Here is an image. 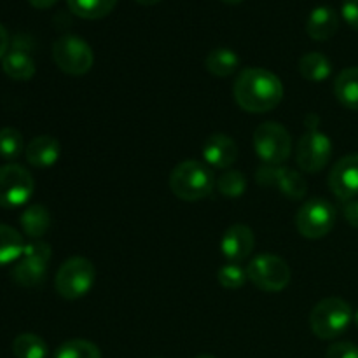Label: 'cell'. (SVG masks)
Listing matches in <instances>:
<instances>
[{
	"mask_svg": "<svg viewBox=\"0 0 358 358\" xmlns=\"http://www.w3.org/2000/svg\"><path fill=\"white\" fill-rule=\"evenodd\" d=\"M283 93L280 77L261 66L241 70L233 86L234 101L250 114H264L278 107Z\"/></svg>",
	"mask_w": 358,
	"mask_h": 358,
	"instance_id": "1",
	"label": "cell"
},
{
	"mask_svg": "<svg viewBox=\"0 0 358 358\" xmlns=\"http://www.w3.org/2000/svg\"><path fill=\"white\" fill-rule=\"evenodd\" d=\"M217 184L213 171L206 163L189 159L177 164L170 175V189L182 201H199L212 194Z\"/></svg>",
	"mask_w": 358,
	"mask_h": 358,
	"instance_id": "2",
	"label": "cell"
},
{
	"mask_svg": "<svg viewBox=\"0 0 358 358\" xmlns=\"http://www.w3.org/2000/svg\"><path fill=\"white\" fill-rule=\"evenodd\" d=\"M318 122H320V119L317 115H308V131L301 136L296 149L297 166L308 173L322 171L332 157V142L325 133L318 129Z\"/></svg>",
	"mask_w": 358,
	"mask_h": 358,
	"instance_id": "3",
	"label": "cell"
},
{
	"mask_svg": "<svg viewBox=\"0 0 358 358\" xmlns=\"http://www.w3.org/2000/svg\"><path fill=\"white\" fill-rule=\"evenodd\" d=\"M353 320L352 306L341 297H327L311 310V331L320 339H336L348 331Z\"/></svg>",
	"mask_w": 358,
	"mask_h": 358,
	"instance_id": "4",
	"label": "cell"
},
{
	"mask_svg": "<svg viewBox=\"0 0 358 358\" xmlns=\"http://www.w3.org/2000/svg\"><path fill=\"white\" fill-rule=\"evenodd\" d=\"M96 269L86 257H70L59 266L55 278V289L63 299L76 301L86 296L94 285Z\"/></svg>",
	"mask_w": 358,
	"mask_h": 358,
	"instance_id": "5",
	"label": "cell"
},
{
	"mask_svg": "<svg viewBox=\"0 0 358 358\" xmlns=\"http://www.w3.org/2000/svg\"><path fill=\"white\" fill-rule=\"evenodd\" d=\"M51 261V245L42 240H31L24 245L21 257L14 264V282L21 287H38L48 276V264Z\"/></svg>",
	"mask_w": 358,
	"mask_h": 358,
	"instance_id": "6",
	"label": "cell"
},
{
	"mask_svg": "<svg viewBox=\"0 0 358 358\" xmlns=\"http://www.w3.org/2000/svg\"><path fill=\"white\" fill-rule=\"evenodd\" d=\"M52 59L63 73L79 77L86 76L94 63L91 45L77 35H62L52 44Z\"/></svg>",
	"mask_w": 358,
	"mask_h": 358,
	"instance_id": "7",
	"label": "cell"
},
{
	"mask_svg": "<svg viewBox=\"0 0 358 358\" xmlns=\"http://www.w3.org/2000/svg\"><path fill=\"white\" fill-rule=\"evenodd\" d=\"M254 149L262 164L280 166L292 152V138L289 131L278 122H264L254 131Z\"/></svg>",
	"mask_w": 358,
	"mask_h": 358,
	"instance_id": "8",
	"label": "cell"
},
{
	"mask_svg": "<svg viewBox=\"0 0 358 358\" xmlns=\"http://www.w3.org/2000/svg\"><path fill=\"white\" fill-rule=\"evenodd\" d=\"M247 276L262 292H282L290 283L289 264L275 254H261L247 266Z\"/></svg>",
	"mask_w": 358,
	"mask_h": 358,
	"instance_id": "9",
	"label": "cell"
},
{
	"mask_svg": "<svg viewBox=\"0 0 358 358\" xmlns=\"http://www.w3.org/2000/svg\"><path fill=\"white\" fill-rule=\"evenodd\" d=\"M336 224V208L324 198L308 199L296 215V227L301 236L318 240L327 236Z\"/></svg>",
	"mask_w": 358,
	"mask_h": 358,
	"instance_id": "10",
	"label": "cell"
},
{
	"mask_svg": "<svg viewBox=\"0 0 358 358\" xmlns=\"http://www.w3.org/2000/svg\"><path fill=\"white\" fill-rule=\"evenodd\" d=\"M34 177L20 164L0 166V206L17 208L23 206L34 194Z\"/></svg>",
	"mask_w": 358,
	"mask_h": 358,
	"instance_id": "11",
	"label": "cell"
},
{
	"mask_svg": "<svg viewBox=\"0 0 358 358\" xmlns=\"http://www.w3.org/2000/svg\"><path fill=\"white\" fill-rule=\"evenodd\" d=\"M255 180H257L259 185L276 189L285 198L294 199V201L303 199L308 192V184L303 175L299 171L292 170V168L283 166V164H280V166L262 164L257 173H255Z\"/></svg>",
	"mask_w": 358,
	"mask_h": 358,
	"instance_id": "12",
	"label": "cell"
},
{
	"mask_svg": "<svg viewBox=\"0 0 358 358\" xmlns=\"http://www.w3.org/2000/svg\"><path fill=\"white\" fill-rule=\"evenodd\" d=\"M329 189L341 201H352L358 196V154H348L332 166Z\"/></svg>",
	"mask_w": 358,
	"mask_h": 358,
	"instance_id": "13",
	"label": "cell"
},
{
	"mask_svg": "<svg viewBox=\"0 0 358 358\" xmlns=\"http://www.w3.org/2000/svg\"><path fill=\"white\" fill-rule=\"evenodd\" d=\"M254 247V231L245 224H233L220 240V250H222L224 257L229 262H236V264L250 257Z\"/></svg>",
	"mask_w": 358,
	"mask_h": 358,
	"instance_id": "14",
	"label": "cell"
},
{
	"mask_svg": "<svg viewBox=\"0 0 358 358\" xmlns=\"http://www.w3.org/2000/svg\"><path fill=\"white\" fill-rule=\"evenodd\" d=\"M203 159L210 166L227 170L238 159L236 142L224 133H215V135L208 136V140L203 145Z\"/></svg>",
	"mask_w": 358,
	"mask_h": 358,
	"instance_id": "15",
	"label": "cell"
},
{
	"mask_svg": "<svg viewBox=\"0 0 358 358\" xmlns=\"http://www.w3.org/2000/svg\"><path fill=\"white\" fill-rule=\"evenodd\" d=\"M59 154H62V145L55 136L49 135L35 136L24 147L28 164L34 168H41V170L55 166L59 159Z\"/></svg>",
	"mask_w": 358,
	"mask_h": 358,
	"instance_id": "16",
	"label": "cell"
},
{
	"mask_svg": "<svg viewBox=\"0 0 358 358\" xmlns=\"http://www.w3.org/2000/svg\"><path fill=\"white\" fill-rule=\"evenodd\" d=\"M339 30V16L332 7L318 6L310 13L306 21V34L313 41L324 42L334 37Z\"/></svg>",
	"mask_w": 358,
	"mask_h": 358,
	"instance_id": "17",
	"label": "cell"
},
{
	"mask_svg": "<svg viewBox=\"0 0 358 358\" xmlns=\"http://www.w3.org/2000/svg\"><path fill=\"white\" fill-rule=\"evenodd\" d=\"M21 229L30 240H41L51 227V213L44 205H30L20 217Z\"/></svg>",
	"mask_w": 358,
	"mask_h": 358,
	"instance_id": "18",
	"label": "cell"
},
{
	"mask_svg": "<svg viewBox=\"0 0 358 358\" xmlns=\"http://www.w3.org/2000/svg\"><path fill=\"white\" fill-rule=\"evenodd\" d=\"M2 70L13 80H30L35 76V62L24 49H10L2 58Z\"/></svg>",
	"mask_w": 358,
	"mask_h": 358,
	"instance_id": "19",
	"label": "cell"
},
{
	"mask_svg": "<svg viewBox=\"0 0 358 358\" xmlns=\"http://www.w3.org/2000/svg\"><path fill=\"white\" fill-rule=\"evenodd\" d=\"M334 94L343 107L358 110V66L345 69L336 77Z\"/></svg>",
	"mask_w": 358,
	"mask_h": 358,
	"instance_id": "20",
	"label": "cell"
},
{
	"mask_svg": "<svg viewBox=\"0 0 358 358\" xmlns=\"http://www.w3.org/2000/svg\"><path fill=\"white\" fill-rule=\"evenodd\" d=\"M240 66V58L233 49L217 48L205 58V69L215 77H229Z\"/></svg>",
	"mask_w": 358,
	"mask_h": 358,
	"instance_id": "21",
	"label": "cell"
},
{
	"mask_svg": "<svg viewBox=\"0 0 358 358\" xmlns=\"http://www.w3.org/2000/svg\"><path fill=\"white\" fill-rule=\"evenodd\" d=\"M299 72L310 83H322V80L329 79L332 73V63L322 52H308L301 58L299 62Z\"/></svg>",
	"mask_w": 358,
	"mask_h": 358,
	"instance_id": "22",
	"label": "cell"
},
{
	"mask_svg": "<svg viewBox=\"0 0 358 358\" xmlns=\"http://www.w3.org/2000/svg\"><path fill=\"white\" fill-rule=\"evenodd\" d=\"M24 240L14 227L0 224V266L16 262L24 250Z\"/></svg>",
	"mask_w": 358,
	"mask_h": 358,
	"instance_id": "23",
	"label": "cell"
},
{
	"mask_svg": "<svg viewBox=\"0 0 358 358\" xmlns=\"http://www.w3.org/2000/svg\"><path fill=\"white\" fill-rule=\"evenodd\" d=\"M117 0H66V6L83 20H101L114 10Z\"/></svg>",
	"mask_w": 358,
	"mask_h": 358,
	"instance_id": "24",
	"label": "cell"
},
{
	"mask_svg": "<svg viewBox=\"0 0 358 358\" xmlns=\"http://www.w3.org/2000/svg\"><path fill=\"white\" fill-rule=\"evenodd\" d=\"M48 352L44 339L31 332L20 334L13 341V353L16 358H45Z\"/></svg>",
	"mask_w": 358,
	"mask_h": 358,
	"instance_id": "25",
	"label": "cell"
},
{
	"mask_svg": "<svg viewBox=\"0 0 358 358\" xmlns=\"http://www.w3.org/2000/svg\"><path fill=\"white\" fill-rule=\"evenodd\" d=\"M55 358H101V352L87 339H70L56 350Z\"/></svg>",
	"mask_w": 358,
	"mask_h": 358,
	"instance_id": "26",
	"label": "cell"
},
{
	"mask_svg": "<svg viewBox=\"0 0 358 358\" xmlns=\"http://www.w3.org/2000/svg\"><path fill=\"white\" fill-rule=\"evenodd\" d=\"M23 152L24 142L20 129L10 128V126L0 129V157H3V159H16Z\"/></svg>",
	"mask_w": 358,
	"mask_h": 358,
	"instance_id": "27",
	"label": "cell"
},
{
	"mask_svg": "<svg viewBox=\"0 0 358 358\" xmlns=\"http://www.w3.org/2000/svg\"><path fill=\"white\" fill-rule=\"evenodd\" d=\"M217 189L226 198H241L247 191V178L241 171L227 170L217 180Z\"/></svg>",
	"mask_w": 358,
	"mask_h": 358,
	"instance_id": "28",
	"label": "cell"
},
{
	"mask_svg": "<svg viewBox=\"0 0 358 358\" xmlns=\"http://www.w3.org/2000/svg\"><path fill=\"white\" fill-rule=\"evenodd\" d=\"M217 280H219V283L224 289H241L248 280L247 269H243L240 264H236V262H227L226 266H222V268L217 271Z\"/></svg>",
	"mask_w": 358,
	"mask_h": 358,
	"instance_id": "29",
	"label": "cell"
},
{
	"mask_svg": "<svg viewBox=\"0 0 358 358\" xmlns=\"http://www.w3.org/2000/svg\"><path fill=\"white\" fill-rule=\"evenodd\" d=\"M327 358H358V346L350 341L334 343L329 346Z\"/></svg>",
	"mask_w": 358,
	"mask_h": 358,
	"instance_id": "30",
	"label": "cell"
},
{
	"mask_svg": "<svg viewBox=\"0 0 358 358\" xmlns=\"http://www.w3.org/2000/svg\"><path fill=\"white\" fill-rule=\"evenodd\" d=\"M343 20L352 28L358 30V0H345L341 7Z\"/></svg>",
	"mask_w": 358,
	"mask_h": 358,
	"instance_id": "31",
	"label": "cell"
},
{
	"mask_svg": "<svg viewBox=\"0 0 358 358\" xmlns=\"http://www.w3.org/2000/svg\"><path fill=\"white\" fill-rule=\"evenodd\" d=\"M345 219L348 220L350 226L358 229V199H352L345 205Z\"/></svg>",
	"mask_w": 358,
	"mask_h": 358,
	"instance_id": "32",
	"label": "cell"
},
{
	"mask_svg": "<svg viewBox=\"0 0 358 358\" xmlns=\"http://www.w3.org/2000/svg\"><path fill=\"white\" fill-rule=\"evenodd\" d=\"M9 34H7V30L3 28V24H0V59L3 58V56L7 55V49H9Z\"/></svg>",
	"mask_w": 358,
	"mask_h": 358,
	"instance_id": "33",
	"label": "cell"
},
{
	"mask_svg": "<svg viewBox=\"0 0 358 358\" xmlns=\"http://www.w3.org/2000/svg\"><path fill=\"white\" fill-rule=\"evenodd\" d=\"M56 2H58V0H28V3H30L31 7H35V9H49V7L55 6Z\"/></svg>",
	"mask_w": 358,
	"mask_h": 358,
	"instance_id": "34",
	"label": "cell"
},
{
	"mask_svg": "<svg viewBox=\"0 0 358 358\" xmlns=\"http://www.w3.org/2000/svg\"><path fill=\"white\" fill-rule=\"evenodd\" d=\"M135 2L142 3V6H156V3H159L161 0H135Z\"/></svg>",
	"mask_w": 358,
	"mask_h": 358,
	"instance_id": "35",
	"label": "cell"
},
{
	"mask_svg": "<svg viewBox=\"0 0 358 358\" xmlns=\"http://www.w3.org/2000/svg\"><path fill=\"white\" fill-rule=\"evenodd\" d=\"M222 2L229 3V6H238V3H241V2H243V0H222Z\"/></svg>",
	"mask_w": 358,
	"mask_h": 358,
	"instance_id": "36",
	"label": "cell"
},
{
	"mask_svg": "<svg viewBox=\"0 0 358 358\" xmlns=\"http://www.w3.org/2000/svg\"><path fill=\"white\" fill-rule=\"evenodd\" d=\"M353 322H355V325H357V329H358V310H357V313L353 315Z\"/></svg>",
	"mask_w": 358,
	"mask_h": 358,
	"instance_id": "37",
	"label": "cell"
},
{
	"mask_svg": "<svg viewBox=\"0 0 358 358\" xmlns=\"http://www.w3.org/2000/svg\"><path fill=\"white\" fill-rule=\"evenodd\" d=\"M196 358H215V357H212V355H199V357H196Z\"/></svg>",
	"mask_w": 358,
	"mask_h": 358,
	"instance_id": "38",
	"label": "cell"
}]
</instances>
